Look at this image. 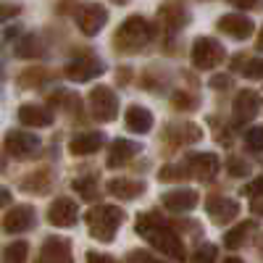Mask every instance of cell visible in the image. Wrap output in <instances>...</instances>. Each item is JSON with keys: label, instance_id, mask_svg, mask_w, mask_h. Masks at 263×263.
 Returning a JSON list of instances; mask_svg holds the SVG:
<instances>
[{"label": "cell", "instance_id": "obj_1", "mask_svg": "<svg viewBox=\"0 0 263 263\" xmlns=\"http://www.w3.org/2000/svg\"><path fill=\"white\" fill-rule=\"evenodd\" d=\"M137 232L156 248L158 253L174 258V260H184V242L179 239V234L168 229L161 218L156 216V211H147L137 218Z\"/></svg>", "mask_w": 263, "mask_h": 263}, {"label": "cell", "instance_id": "obj_2", "mask_svg": "<svg viewBox=\"0 0 263 263\" xmlns=\"http://www.w3.org/2000/svg\"><path fill=\"white\" fill-rule=\"evenodd\" d=\"M124 211L119 205H98L87 213V227L98 242H114L116 229L124 224Z\"/></svg>", "mask_w": 263, "mask_h": 263}, {"label": "cell", "instance_id": "obj_3", "mask_svg": "<svg viewBox=\"0 0 263 263\" xmlns=\"http://www.w3.org/2000/svg\"><path fill=\"white\" fill-rule=\"evenodd\" d=\"M153 37V29L150 24L142 18V16H129L124 24L119 27L114 42H116V50H124V53H137L140 48H145Z\"/></svg>", "mask_w": 263, "mask_h": 263}, {"label": "cell", "instance_id": "obj_4", "mask_svg": "<svg viewBox=\"0 0 263 263\" xmlns=\"http://www.w3.org/2000/svg\"><path fill=\"white\" fill-rule=\"evenodd\" d=\"M224 58H227V50L218 40H213V37H197L195 40V45H192V66L195 69H203V71L216 69Z\"/></svg>", "mask_w": 263, "mask_h": 263}, {"label": "cell", "instance_id": "obj_5", "mask_svg": "<svg viewBox=\"0 0 263 263\" xmlns=\"http://www.w3.org/2000/svg\"><path fill=\"white\" fill-rule=\"evenodd\" d=\"M90 105H92V116L98 121H114L119 116V98L111 87H105V84L92 87Z\"/></svg>", "mask_w": 263, "mask_h": 263}, {"label": "cell", "instance_id": "obj_6", "mask_svg": "<svg viewBox=\"0 0 263 263\" xmlns=\"http://www.w3.org/2000/svg\"><path fill=\"white\" fill-rule=\"evenodd\" d=\"M105 71V66L95 55H77L74 61L66 63V77L71 82H90Z\"/></svg>", "mask_w": 263, "mask_h": 263}, {"label": "cell", "instance_id": "obj_7", "mask_svg": "<svg viewBox=\"0 0 263 263\" xmlns=\"http://www.w3.org/2000/svg\"><path fill=\"white\" fill-rule=\"evenodd\" d=\"M105 21H108V11H105V6H100V3H84V6L77 11V27H79L87 37L98 34V32L105 27Z\"/></svg>", "mask_w": 263, "mask_h": 263}, {"label": "cell", "instance_id": "obj_8", "mask_svg": "<svg viewBox=\"0 0 263 263\" xmlns=\"http://www.w3.org/2000/svg\"><path fill=\"white\" fill-rule=\"evenodd\" d=\"M40 150V137H34L32 132H8L6 135V153L13 158H29Z\"/></svg>", "mask_w": 263, "mask_h": 263}, {"label": "cell", "instance_id": "obj_9", "mask_svg": "<svg viewBox=\"0 0 263 263\" xmlns=\"http://www.w3.org/2000/svg\"><path fill=\"white\" fill-rule=\"evenodd\" d=\"M77 218H79V208H77V203L71 200V197H55V200L50 203V208H48V221L53 227H61V229L74 227Z\"/></svg>", "mask_w": 263, "mask_h": 263}, {"label": "cell", "instance_id": "obj_10", "mask_svg": "<svg viewBox=\"0 0 263 263\" xmlns=\"http://www.w3.org/2000/svg\"><path fill=\"white\" fill-rule=\"evenodd\" d=\"M234 121L237 124H248L260 114V95L255 90H242L234 98Z\"/></svg>", "mask_w": 263, "mask_h": 263}, {"label": "cell", "instance_id": "obj_11", "mask_svg": "<svg viewBox=\"0 0 263 263\" xmlns=\"http://www.w3.org/2000/svg\"><path fill=\"white\" fill-rule=\"evenodd\" d=\"M34 227V208L32 205H13L6 218H3V229L8 234H21V232H29Z\"/></svg>", "mask_w": 263, "mask_h": 263}, {"label": "cell", "instance_id": "obj_12", "mask_svg": "<svg viewBox=\"0 0 263 263\" xmlns=\"http://www.w3.org/2000/svg\"><path fill=\"white\" fill-rule=\"evenodd\" d=\"M161 203L171 213H187V211H192L197 203H200V195H197L195 190H187V187L184 190H171V192H166L161 197Z\"/></svg>", "mask_w": 263, "mask_h": 263}, {"label": "cell", "instance_id": "obj_13", "mask_svg": "<svg viewBox=\"0 0 263 263\" xmlns=\"http://www.w3.org/2000/svg\"><path fill=\"white\" fill-rule=\"evenodd\" d=\"M253 21L242 13H229V16H221L218 18V32H224L227 37H234V40H245L253 34Z\"/></svg>", "mask_w": 263, "mask_h": 263}, {"label": "cell", "instance_id": "obj_14", "mask_svg": "<svg viewBox=\"0 0 263 263\" xmlns=\"http://www.w3.org/2000/svg\"><path fill=\"white\" fill-rule=\"evenodd\" d=\"M37 263H74L71 258V245L61 237H53L42 245V253L37 258Z\"/></svg>", "mask_w": 263, "mask_h": 263}, {"label": "cell", "instance_id": "obj_15", "mask_svg": "<svg viewBox=\"0 0 263 263\" xmlns=\"http://www.w3.org/2000/svg\"><path fill=\"white\" fill-rule=\"evenodd\" d=\"M190 174L195 179H213L216 171L221 168V161L213 153H197V156H190Z\"/></svg>", "mask_w": 263, "mask_h": 263}, {"label": "cell", "instance_id": "obj_16", "mask_svg": "<svg viewBox=\"0 0 263 263\" xmlns=\"http://www.w3.org/2000/svg\"><path fill=\"white\" fill-rule=\"evenodd\" d=\"M103 142H105L103 132H79L77 137H71L69 150H71V156H92V153L103 147Z\"/></svg>", "mask_w": 263, "mask_h": 263}, {"label": "cell", "instance_id": "obj_17", "mask_svg": "<svg viewBox=\"0 0 263 263\" xmlns=\"http://www.w3.org/2000/svg\"><path fill=\"white\" fill-rule=\"evenodd\" d=\"M208 213L216 224H229L232 218L239 213V203L232 197H211L208 200Z\"/></svg>", "mask_w": 263, "mask_h": 263}, {"label": "cell", "instance_id": "obj_18", "mask_svg": "<svg viewBox=\"0 0 263 263\" xmlns=\"http://www.w3.org/2000/svg\"><path fill=\"white\" fill-rule=\"evenodd\" d=\"M18 121L24 124V126H50L53 124V114L48 111V108H42V105H32V103H24L18 108Z\"/></svg>", "mask_w": 263, "mask_h": 263}, {"label": "cell", "instance_id": "obj_19", "mask_svg": "<svg viewBox=\"0 0 263 263\" xmlns=\"http://www.w3.org/2000/svg\"><path fill=\"white\" fill-rule=\"evenodd\" d=\"M126 129L135 135H147L153 129V114L142 105H129L126 108Z\"/></svg>", "mask_w": 263, "mask_h": 263}, {"label": "cell", "instance_id": "obj_20", "mask_svg": "<svg viewBox=\"0 0 263 263\" xmlns=\"http://www.w3.org/2000/svg\"><path fill=\"white\" fill-rule=\"evenodd\" d=\"M140 153V145L129 142V140H116L108 153V166H124L126 161H132Z\"/></svg>", "mask_w": 263, "mask_h": 263}, {"label": "cell", "instance_id": "obj_21", "mask_svg": "<svg viewBox=\"0 0 263 263\" xmlns=\"http://www.w3.org/2000/svg\"><path fill=\"white\" fill-rule=\"evenodd\" d=\"M166 135L179 145H192L197 140H203V129L197 124H171Z\"/></svg>", "mask_w": 263, "mask_h": 263}, {"label": "cell", "instance_id": "obj_22", "mask_svg": "<svg viewBox=\"0 0 263 263\" xmlns=\"http://www.w3.org/2000/svg\"><path fill=\"white\" fill-rule=\"evenodd\" d=\"M105 190L111 195H116V197H121V200H135L137 195L145 192V184L142 182H132V179H111L105 184Z\"/></svg>", "mask_w": 263, "mask_h": 263}, {"label": "cell", "instance_id": "obj_23", "mask_svg": "<svg viewBox=\"0 0 263 263\" xmlns=\"http://www.w3.org/2000/svg\"><path fill=\"white\" fill-rule=\"evenodd\" d=\"M255 229V224L253 221H242V224H237L227 237H224V245L229 248V250H237L239 245H245V239L250 237V232Z\"/></svg>", "mask_w": 263, "mask_h": 263}, {"label": "cell", "instance_id": "obj_24", "mask_svg": "<svg viewBox=\"0 0 263 263\" xmlns=\"http://www.w3.org/2000/svg\"><path fill=\"white\" fill-rule=\"evenodd\" d=\"M27 255H29V245L24 242V239H18V242L6 245L3 263H27Z\"/></svg>", "mask_w": 263, "mask_h": 263}, {"label": "cell", "instance_id": "obj_25", "mask_svg": "<svg viewBox=\"0 0 263 263\" xmlns=\"http://www.w3.org/2000/svg\"><path fill=\"white\" fill-rule=\"evenodd\" d=\"M16 58H34V55H40L42 53V48H40V40L37 37H24V40H21L18 42V45H16Z\"/></svg>", "mask_w": 263, "mask_h": 263}, {"label": "cell", "instance_id": "obj_26", "mask_svg": "<svg viewBox=\"0 0 263 263\" xmlns=\"http://www.w3.org/2000/svg\"><path fill=\"white\" fill-rule=\"evenodd\" d=\"M74 190L84 197V200H95V197L100 195V192H98V182H95V179H77V182H74Z\"/></svg>", "mask_w": 263, "mask_h": 263}, {"label": "cell", "instance_id": "obj_27", "mask_svg": "<svg viewBox=\"0 0 263 263\" xmlns=\"http://www.w3.org/2000/svg\"><path fill=\"white\" fill-rule=\"evenodd\" d=\"M213 260H216V245H211V242L200 245L192 255V263H213Z\"/></svg>", "mask_w": 263, "mask_h": 263}, {"label": "cell", "instance_id": "obj_28", "mask_svg": "<svg viewBox=\"0 0 263 263\" xmlns=\"http://www.w3.org/2000/svg\"><path fill=\"white\" fill-rule=\"evenodd\" d=\"M184 177H187V174H184L182 166H163L158 171V179L161 182H174V179H184Z\"/></svg>", "mask_w": 263, "mask_h": 263}, {"label": "cell", "instance_id": "obj_29", "mask_svg": "<svg viewBox=\"0 0 263 263\" xmlns=\"http://www.w3.org/2000/svg\"><path fill=\"white\" fill-rule=\"evenodd\" d=\"M245 142H248V147L253 153H260V147H263V129L260 126H253L248 135H245Z\"/></svg>", "mask_w": 263, "mask_h": 263}, {"label": "cell", "instance_id": "obj_30", "mask_svg": "<svg viewBox=\"0 0 263 263\" xmlns=\"http://www.w3.org/2000/svg\"><path fill=\"white\" fill-rule=\"evenodd\" d=\"M126 260H129V263H166V260L150 255V253H145V250H132Z\"/></svg>", "mask_w": 263, "mask_h": 263}, {"label": "cell", "instance_id": "obj_31", "mask_svg": "<svg viewBox=\"0 0 263 263\" xmlns=\"http://www.w3.org/2000/svg\"><path fill=\"white\" fill-rule=\"evenodd\" d=\"M174 105H177L179 111H190V108H195V98L187 95V92H177L174 95Z\"/></svg>", "mask_w": 263, "mask_h": 263}, {"label": "cell", "instance_id": "obj_32", "mask_svg": "<svg viewBox=\"0 0 263 263\" xmlns=\"http://www.w3.org/2000/svg\"><path fill=\"white\" fill-rule=\"evenodd\" d=\"M248 163L245 161H239V158H232L229 161V174H232V177H248Z\"/></svg>", "mask_w": 263, "mask_h": 263}, {"label": "cell", "instance_id": "obj_33", "mask_svg": "<svg viewBox=\"0 0 263 263\" xmlns=\"http://www.w3.org/2000/svg\"><path fill=\"white\" fill-rule=\"evenodd\" d=\"M18 11H21V6H16V3H3V6H0V24H3V21H8V18H13Z\"/></svg>", "mask_w": 263, "mask_h": 263}, {"label": "cell", "instance_id": "obj_34", "mask_svg": "<svg viewBox=\"0 0 263 263\" xmlns=\"http://www.w3.org/2000/svg\"><path fill=\"white\" fill-rule=\"evenodd\" d=\"M242 71H245L248 79H260V61L258 58L248 61V66H242Z\"/></svg>", "mask_w": 263, "mask_h": 263}, {"label": "cell", "instance_id": "obj_35", "mask_svg": "<svg viewBox=\"0 0 263 263\" xmlns=\"http://www.w3.org/2000/svg\"><path fill=\"white\" fill-rule=\"evenodd\" d=\"M211 87L213 90H227V87H232V77H224V74H218L211 79Z\"/></svg>", "mask_w": 263, "mask_h": 263}, {"label": "cell", "instance_id": "obj_36", "mask_svg": "<svg viewBox=\"0 0 263 263\" xmlns=\"http://www.w3.org/2000/svg\"><path fill=\"white\" fill-rule=\"evenodd\" d=\"M87 260L90 263H114L108 255H98V253H87Z\"/></svg>", "mask_w": 263, "mask_h": 263}, {"label": "cell", "instance_id": "obj_37", "mask_svg": "<svg viewBox=\"0 0 263 263\" xmlns=\"http://www.w3.org/2000/svg\"><path fill=\"white\" fill-rule=\"evenodd\" d=\"M232 6H237V8H255L258 6V0H229Z\"/></svg>", "mask_w": 263, "mask_h": 263}, {"label": "cell", "instance_id": "obj_38", "mask_svg": "<svg viewBox=\"0 0 263 263\" xmlns=\"http://www.w3.org/2000/svg\"><path fill=\"white\" fill-rule=\"evenodd\" d=\"M8 203H11V192L6 187H0V208H6Z\"/></svg>", "mask_w": 263, "mask_h": 263}, {"label": "cell", "instance_id": "obj_39", "mask_svg": "<svg viewBox=\"0 0 263 263\" xmlns=\"http://www.w3.org/2000/svg\"><path fill=\"white\" fill-rule=\"evenodd\" d=\"M258 190H260V179H255V182H250V187L245 190V195H250V197H253V195H258Z\"/></svg>", "mask_w": 263, "mask_h": 263}, {"label": "cell", "instance_id": "obj_40", "mask_svg": "<svg viewBox=\"0 0 263 263\" xmlns=\"http://www.w3.org/2000/svg\"><path fill=\"white\" fill-rule=\"evenodd\" d=\"M224 263H242V260H239V258H227Z\"/></svg>", "mask_w": 263, "mask_h": 263}, {"label": "cell", "instance_id": "obj_41", "mask_svg": "<svg viewBox=\"0 0 263 263\" xmlns=\"http://www.w3.org/2000/svg\"><path fill=\"white\" fill-rule=\"evenodd\" d=\"M114 3H119V6H121V3H126V0H114Z\"/></svg>", "mask_w": 263, "mask_h": 263}]
</instances>
